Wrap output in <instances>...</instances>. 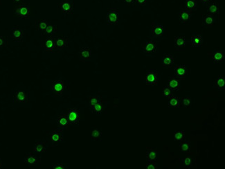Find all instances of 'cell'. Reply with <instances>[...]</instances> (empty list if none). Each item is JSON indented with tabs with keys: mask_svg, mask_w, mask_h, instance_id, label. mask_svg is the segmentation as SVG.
Returning a JSON list of instances; mask_svg holds the SVG:
<instances>
[{
	"mask_svg": "<svg viewBox=\"0 0 225 169\" xmlns=\"http://www.w3.org/2000/svg\"><path fill=\"white\" fill-rule=\"evenodd\" d=\"M63 131L64 129L62 128H58L57 129L53 130L50 133V139L52 143V146H57L63 139Z\"/></svg>",
	"mask_w": 225,
	"mask_h": 169,
	"instance_id": "cell-1",
	"label": "cell"
},
{
	"mask_svg": "<svg viewBox=\"0 0 225 169\" xmlns=\"http://www.w3.org/2000/svg\"><path fill=\"white\" fill-rule=\"evenodd\" d=\"M15 15L19 18H28L30 15V8L28 4L19 5L15 11Z\"/></svg>",
	"mask_w": 225,
	"mask_h": 169,
	"instance_id": "cell-2",
	"label": "cell"
},
{
	"mask_svg": "<svg viewBox=\"0 0 225 169\" xmlns=\"http://www.w3.org/2000/svg\"><path fill=\"white\" fill-rule=\"evenodd\" d=\"M51 89L52 92H53L56 96H63L65 90V86L63 80L60 79L54 81L51 87Z\"/></svg>",
	"mask_w": 225,
	"mask_h": 169,
	"instance_id": "cell-3",
	"label": "cell"
},
{
	"mask_svg": "<svg viewBox=\"0 0 225 169\" xmlns=\"http://www.w3.org/2000/svg\"><path fill=\"white\" fill-rule=\"evenodd\" d=\"M119 15L118 10L115 8H111L107 11V22L110 25L117 24L119 22Z\"/></svg>",
	"mask_w": 225,
	"mask_h": 169,
	"instance_id": "cell-4",
	"label": "cell"
},
{
	"mask_svg": "<svg viewBox=\"0 0 225 169\" xmlns=\"http://www.w3.org/2000/svg\"><path fill=\"white\" fill-rule=\"evenodd\" d=\"M67 117L69 119L70 124L76 125L80 121V112L79 110L76 108H71L68 110Z\"/></svg>",
	"mask_w": 225,
	"mask_h": 169,
	"instance_id": "cell-5",
	"label": "cell"
},
{
	"mask_svg": "<svg viewBox=\"0 0 225 169\" xmlns=\"http://www.w3.org/2000/svg\"><path fill=\"white\" fill-rule=\"evenodd\" d=\"M158 81L157 71L154 70L148 71L146 76V83L148 85H156Z\"/></svg>",
	"mask_w": 225,
	"mask_h": 169,
	"instance_id": "cell-6",
	"label": "cell"
},
{
	"mask_svg": "<svg viewBox=\"0 0 225 169\" xmlns=\"http://www.w3.org/2000/svg\"><path fill=\"white\" fill-rule=\"evenodd\" d=\"M74 3L71 0H63L60 3V8L64 14L71 13L73 11Z\"/></svg>",
	"mask_w": 225,
	"mask_h": 169,
	"instance_id": "cell-7",
	"label": "cell"
},
{
	"mask_svg": "<svg viewBox=\"0 0 225 169\" xmlns=\"http://www.w3.org/2000/svg\"><path fill=\"white\" fill-rule=\"evenodd\" d=\"M15 101L18 103H28V94L24 90H18L15 93Z\"/></svg>",
	"mask_w": 225,
	"mask_h": 169,
	"instance_id": "cell-8",
	"label": "cell"
},
{
	"mask_svg": "<svg viewBox=\"0 0 225 169\" xmlns=\"http://www.w3.org/2000/svg\"><path fill=\"white\" fill-rule=\"evenodd\" d=\"M156 51V42L154 40H149L143 44V51L146 54H152Z\"/></svg>",
	"mask_w": 225,
	"mask_h": 169,
	"instance_id": "cell-9",
	"label": "cell"
},
{
	"mask_svg": "<svg viewBox=\"0 0 225 169\" xmlns=\"http://www.w3.org/2000/svg\"><path fill=\"white\" fill-rule=\"evenodd\" d=\"M203 38L200 33H195L192 35L191 38V46L193 47H200L203 44Z\"/></svg>",
	"mask_w": 225,
	"mask_h": 169,
	"instance_id": "cell-10",
	"label": "cell"
},
{
	"mask_svg": "<svg viewBox=\"0 0 225 169\" xmlns=\"http://www.w3.org/2000/svg\"><path fill=\"white\" fill-rule=\"evenodd\" d=\"M187 73V67L185 65H177L175 67L174 76L178 78L179 79H184Z\"/></svg>",
	"mask_w": 225,
	"mask_h": 169,
	"instance_id": "cell-11",
	"label": "cell"
},
{
	"mask_svg": "<svg viewBox=\"0 0 225 169\" xmlns=\"http://www.w3.org/2000/svg\"><path fill=\"white\" fill-rule=\"evenodd\" d=\"M43 47L44 50L48 52H54L55 50V39L52 37L47 38L44 42Z\"/></svg>",
	"mask_w": 225,
	"mask_h": 169,
	"instance_id": "cell-12",
	"label": "cell"
},
{
	"mask_svg": "<svg viewBox=\"0 0 225 169\" xmlns=\"http://www.w3.org/2000/svg\"><path fill=\"white\" fill-rule=\"evenodd\" d=\"M40 163V159L38 158L31 152L28 153L25 156V164L28 166H35Z\"/></svg>",
	"mask_w": 225,
	"mask_h": 169,
	"instance_id": "cell-13",
	"label": "cell"
},
{
	"mask_svg": "<svg viewBox=\"0 0 225 169\" xmlns=\"http://www.w3.org/2000/svg\"><path fill=\"white\" fill-rule=\"evenodd\" d=\"M57 124L58 126L63 129L67 128V127L70 125V123L69 121V119H68L67 114H62V115H60L58 116V118L57 120Z\"/></svg>",
	"mask_w": 225,
	"mask_h": 169,
	"instance_id": "cell-14",
	"label": "cell"
},
{
	"mask_svg": "<svg viewBox=\"0 0 225 169\" xmlns=\"http://www.w3.org/2000/svg\"><path fill=\"white\" fill-rule=\"evenodd\" d=\"M11 38L15 41H22L24 36V31L20 28H14L11 31Z\"/></svg>",
	"mask_w": 225,
	"mask_h": 169,
	"instance_id": "cell-15",
	"label": "cell"
},
{
	"mask_svg": "<svg viewBox=\"0 0 225 169\" xmlns=\"http://www.w3.org/2000/svg\"><path fill=\"white\" fill-rule=\"evenodd\" d=\"M207 10L208 14L211 15H216L219 12V5L216 0H212L211 2L208 3L207 6Z\"/></svg>",
	"mask_w": 225,
	"mask_h": 169,
	"instance_id": "cell-16",
	"label": "cell"
},
{
	"mask_svg": "<svg viewBox=\"0 0 225 169\" xmlns=\"http://www.w3.org/2000/svg\"><path fill=\"white\" fill-rule=\"evenodd\" d=\"M152 35L155 38H159L162 36L164 33V28L161 24H152Z\"/></svg>",
	"mask_w": 225,
	"mask_h": 169,
	"instance_id": "cell-17",
	"label": "cell"
},
{
	"mask_svg": "<svg viewBox=\"0 0 225 169\" xmlns=\"http://www.w3.org/2000/svg\"><path fill=\"white\" fill-rule=\"evenodd\" d=\"M168 86L172 90H179L180 87V79L175 76L171 77V79L168 80Z\"/></svg>",
	"mask_w": 225,
	"mask_h": 169,
	"instance_id": "cell-18",
	"label": "cell"
},
{
	"mask_svg": "<svg viewBox=\"0 0 225 169\" xmlns=\"http://www.w3.org/2000/svg\"><path fill=\"white\" fill-rule=\"evenodd\" d=\"M68 38L66 37H60L57 38L55 40V50H61L65 48L67 45Z\"/></svg>",
	"mask_w": 225,
	"mask_h": 169,
	"instance_id": "cell-19",
	"label": "cell"
},
{
	"mask_svg": "<svg viewBox=\"0 0 225 169\" xmlns=\"http://www.w3.org/2000/svg\"><path fill=\"white\" fill-rule=\"evenodd\" d=\"M191 16V12L187 11V10L184 9L179 11V19L183 23H187V22H190Z\"/></svg>",
	"mask_w": 225,
	"mask_h": 169,
	"instance_id": "cell-20",
	"label": "cell"
},
{
	"mask_svg": "<svg viewBox=\"0 0 225 169\" xmlns=\"http://www.w3.org/2000/svg\"><path fill=\"white\" fill-rule=\"evenodd\" d=\"M46 143L38 141L33 148V152L37 154H41L46 152Z\"/></svg>",
	"mask_w": 225,
	"mask_h": 169,
	"instance_id": "cell-21",
	"label": "cell"
},
{
	"mask_svg": "<svg viewBox=\"0 0 225 169\" xmlns=\"http://www.w3.org/2000/svg\"><path fill=\"white\" fill-rule=\"evenodd\" d=\"M162 64L164 67L171 68L174 64V58L171 55H166L162 59Z\"/></svg>",
	"mask_w": 225,
	"mask_h": 169,
	"instance_id": "cell-22",
	"label": "cell"
},
{
	"mask_svg": "<svg viewBox=\"0 0 225 169\" xmlns=\"http://www.w3.org/2000/svg\"><path fill=\"white\" fill-rule=\"evenodd\" d=\"M213 16L210 14L203 15V26L207 27H212L214 24Z\"/></svg>",
	"mask_w": 225,
	"mask_h": 169,
	"instance_id": "cell-23",
	"label": "cell"
},
{
	"mask_svg": "<svg viewBox=\"0 0 225 169\" xmlns=\"http://www.w3.org/2000/svg\"><path fill=\"white\" fill-rule=\"evenodd\" d=\"M146 156L149 161L155 162L157 160V150L156 148L148 149L146 152Z\"/></svg>",
	"mask_w": 225,
	"mask_h": 169,
	"instance_id": "cell-24",
	"label": "cell"
},
{
	"mask_svg": "<svg viewBox=\"0 0 225 169\" xmlns=\"http://www.w3.org/2000/svg\"><path fill=\"white\" fill-rule=\"evenodd\" d=\"M197 2L196 0H186L185 1V10L192 12L195 11L197 8Z\"/></svg>",
	"mask_w": 225,
	"mask_h": 169,
	"instance_id": "cell-25",
	"label": "cell"
},
{
	"mask_svg": "<svg viewBox=\"0 0 225 169\" xmlns=\"http://www.w3.org/2000/svg\"><path fill=\"white\" fill-rule=\"evenodd\" d=\"M224 53L223 51H217L214 52L213 54V56H212V58H213V60L216 63H222L224 59Z\"/></svg>",
	"mask_w": 225,
	"mask_h": 169,
	"instance_id": "cell-26",
	"label": "cell"
},
{
	"mask_svg": "<svg viewBox=\"0 0 225 169\" xmlns=\"http://www.w3.org/2000/svg\"><path fill=\"white\" fill-rule=\"evenodd\" d=\"M187 44V41L184 36L175 37V45L177 48H183Z\"/></svg>",
	"mask_w": 225,
	"mask_h": 169,
	"instance_id": "cell-27",
	"label": "cell"
},
{
	"mask_svg": "<svg viewBox=\"0 0 225 169\" xmlns=\"http://www.w3.org/2000/svg\"><path fill=\"white\" fill-rule=\"evenodd\" d=\"M215 86L217 89L224 90L225 88V79L224 76H219L215 81Z\"/></svg>",
	"mask_w": 225,
	"mask_h": 169,
	"instance_id": "cell-28",
	"label": "cell"
},
{
	"mask_svg": "<svg viewBox=\"0 0 225 169\" xmlns=\"http://www.w3.org/2000/svg\"><path fill=\"white\" fill-rule=\"evenodd\" d=\"M79 55L80 58L83 60L89 59L91 57V50L89 48H82L79 51Z\"/></svg>",
	"mask_w": 225,
	"mask_h": 169,
	"instance_id": "cell-29",
	"label": "cell"
},
{
	"mask_svg": "<svg viewBox=\"0 0 225 169\" xmlns=\"http://www.w3.org/2000/svg\"><path fill=\"white\" fill-rule=\"evenodd\" d=\"M180 103L181 100L178 97L171 96V98H169L168 105L170 108H177L180 105Z\"/></svg>",
	"mask_w": 225,
	"mask_h": 169,
	"instance_id": "cell-30",
	"label": "cell"
},
{
	"mask_svg": "<svg viewBox=\"0 0 225 169\" xmlns=\"http://www.w3.org/2000/svg\"><path fill=\"white\" fill-rule=\"evenodd\" d=\"M57 31H58V28H56L55 26L52 25L51 24H48L46 29H45V31H44V35H53V34L56 33Z\"/></svg>",
	"mask_w": 225,
	"mask_h": 169,
	"instance_id": "cell-31",
	"label": "cell"
},
{
	"mask_svg": "<svg viewBox=\"0 0 225 169\" xmlns=\"http://www.w3.org/2000/svg\"><path fill=\"white\" fill-rule=\"evenodd\" d=\"M90 109L92 110V112L93 113H96V114H100L102 112L103 110V103H97L96 105H94L93 106L90 107Z\"/></svg>",
	"mask_w": 225,
	"mask_h": 169,
	"instance_id": "cell-32",
	"label": "cell"
},
{
	"mask_svg": "<svg viewBox=\"0 0 225 169\" xmlns=\"http://www.w3.org/2000/svg\"><path fill=\"white\" fill-rule=\"evenodd\" d=\"M184 137H185V134L184 131H179L174 132V139L176 141L181 142L184 140Z\"/></svg>",
	"mask_w": 225,
	"mask_h": 169,
	"instance_id": "cell-33",
	"label": "cell"
},
{
	"mask_svg": "<svg viewBox=\"0 0 225 169\" xmlns=\"http://www.w3.org/2000/svg\"><path fill=\"white\" fill-rule=\"evenodd\" d=\"M102 102L101 100V97L99 96H91L89 97V106H93L94 105H96L97 103H99Z\"/></svg>",
	"mask_w": 225,
	"mask_h": 169,
	"instance_id": "cell-34",
	"label": "cell"
},
{
	"mask_svg": "<svg viewBox=\"0 0 225 169\" xmlns=\"http://www.w3.org/2000/svg\"><path fill=\"white\" fill-rule=\"evenodd\" d=\"M179 148L182 152L188 153L190 152V143L188 141H184L179 146Z\"/></svg>",
	"mask_w": 225,
	"mask_h": 169,
	"instance_id": "cell-35",
	"label": "cell"
},
{
	"mask_svg": "<svg viewBox=\"0 0 225 169\" xmlns=\"http://www.w3.org/2000/svg\"><path fill=\"white\" fill-rule=\"evenodd\" d=\"M163 94L166 98L169 99L173 96V90H171L168 85H166L163 88Z\"/></svg>",
	"mask_w": 225,
	"mask_h": 169,
	"instance_id": "cell-36",
	"label": "cell"
},
{
	"mask_svg": "<svg viewBox=\"0 0 225 169\" xmlns=\"http://www.w3.org/2000/svg\"><path fill=\"white\" fill-rule=\"evenodd\" d=\"M182 162L186 168H190L193 166V160L189 157H186L182 160Z\"/></svg>",
	"mask_w": 225,
	"mask_h": 169,
	"instance_id": "cell-37",
	"label": "cell"
},
{
	"mask_svg": "<svg viewBox=\"0 0 225 169\" xmlns=\"http://www.w3.org/2000/svg\"><path fill=\"white\" fill-rule=\"evenodd\" d=\"M49 22L47 20H40L38 22V29L41 32H44L46 29Z\"/></svg>",
	"mask_w": 225,
	"mask_h": 169,
	"instance_id": "cell-38",
	"label": "cell"
},
{
	"mask_svg": "<svg viewBox=\"0 0 225 169\" xmlns=\"http://www.w3.org/2000/svg\"><path fill=\"white\" fill-rule=\"evenodd\" d=\"M100 136L101 133L99 129L94 128L92 130V132H91V139H92V140H97V139L100 138Z\"/></svg>",
	"mask_w": 225,
	"mask_h": 169,
	"instance_id": "cell-39",
	"label": "cell"
},
{
	"mask_svg": "<svg viewBox=\"0 0 225 169\" xmlns=\"http://www.w3.org/2000/svg\"><path fill=\"white\" fill-rule=\"evenodd\" d=\"M181 100L182 105H184V107L185 108H190V106L191 105V99L190 97L186 96L182 98Z\"/></svg>",
	"mask_w": 225,
	"mask_h": 169,
	"instance_id": "cell-40",
	"label": "cell"
},
{
	"mask_svg": "<svg viewBox=\"0 0 225 169\" xmlns=\"http://www.w3.org/2000/svg\"><path fill=\"white\" fill-rule=\"evenodd\" d=\"M51 168L52 169H66L67 166L62 164H55L54 165L51 166Z\"/></svg>",
	"mask_w": 225,
	"mask_h": 169,
	"instance_id": "cell-41",
	"label": "cell"
},
{
	"mask_svg": "<svg viewBox=\"0 0 225 169\" xmlns=\"http://www.w3.org/2000/svg\"><path fill=\"white\" fill-rule=\"evenodd\" d=\"M146 168L148 169H156L157 168V166H156V164H155V162L153 161H149L148 163L146 165Z\"/></svg>",
	"mask_w": 225,
	"mask_h": 169,
	"instance_id": "cell-42",
	"label": "cell"
},
{
	"mask_svg": "<svg viewBox=\"0 0 225 169\" xmlns=\"http://www.w3.org/2000/svg\"><path fill=\"white\" fill-rule=\"evenodd\" d=\"M136 2L138 4L143 7V6H145L146 2H147V0H136Z\"/></svg>",
	"mask_w": 225,
	"mask_h": 169,
	"instance_id": "cell-43",
	"label": "cell"
},
{
	"mask_svg": "<svg viewBox=\"0 0 225 169\" xmlns=\"http://www.w3.org/2000/svg\"><path fill=\"white\" fill-rule=\"evenodd\" d=\"M5 44H6V41L4 40V38L2 36H0V47L5 46Z\"/></svg>",
	"mask_w": 225,
	"mask_h": 169,
	"instance_id": "cell-44",
	"label": "cell"
},
{
	"mask_svg": "<svg viewBox=\"0 0 225 169\" xmlns=\"http://www.w3.org/2000/svg\"><path fill=\"white\" fill-rule=\"evenodd\" d=\"M124 2L127 4H128L130 6H132L134 5V2H135V0H124Z\"/></svg>",
	"mask_w": 225,
	"mask_h": 169,
	"instance_id": "cell-45",
	"label": "cell"
},
{
	"mask_svg": "<svg viewBox=\"0 0 225 169\" xmlns=\"http://www.w3.org/2000/svg\"><path fill=\"white\" fill-rule=\"evenodd\" d=\"M211 1H212V0H200V2L201 3H202L203 4H208V3H209Z\"/></svg>",
	"mask_w": 225,
	"mask_h": 169,
	"instance_id": "cell-46",
	"label": "cell"
},
{
	"mask_svg": "<svg viewBox=\"0 0 225 169\" xmlns=\"http://www.w3.org/2000/svg\"><path fill=\"white\" fill-rule=\"evenodd\" d=\"M23 1H24V0H13V2H14L15 3H16V4H19V2H23Z\"/></svg>",
	"mask_w": 225,
	"mask_h": 169,
	"instance_id": "cell-47",
	"label": "cell"
},
{
	"mask_svg": "<svg viewBox=\"0 0 225 169\" xmlns=\"http://www.w3.org/2000/svg\"><path fill=\"white\" fill-rule=\"evenodd\" d=\"M2 162L1 159H0V168H2Z\"/></svg>",
	"mask_w": 225,
	"mask_h": 169,
	"instance_id": "cell-48",
	"label": "cell"
}]
</instances>
